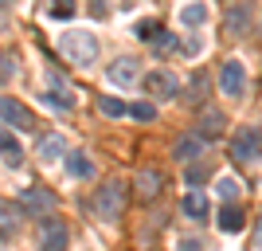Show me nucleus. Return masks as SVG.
<instances>
[{"label": "nucleus", "mask_w": 262, "mask_h": 251, "mask_svg": "<svg viewBox=\"0 0 262 251\" xmlns=\"http://www.w3.org/2000/svg\"><path fill=\"white\" fill-rule=\"evenodd\" d=\"M59 47H63V55L71 59V63H78V67L98 63V40H94L90 32H63Z\"/></svg>", "instance_id": "1"}, {"label": "nucleus", "mask_w": 262, "mask_h": 251, "mask_svg": "<svg viewBox=\"0 0 262 251\" xmlns=\"http://www.w3.org/2000/svg\"><path fill=\"white\" fill-rule=\"evenodd\" d=\"M94 212L102 220H121V212H125V185L121 181H106L98 188V197H94Z\"/></svg>", "instance_id": "2"}, {"label": "nucleus", "mask_w": 262, "mask_h": 251, "mask_svg": "<svg viewBox=\"0 0 262 251\" xmlns=\"http://www.w3.org/2000/svg\"><path fill=\"white\" fill-rule=\"evenodd\" d=\"M231 157L235 161H258L262 157V130L258 126H239L231 138Z\"/></svg>", "instance_id": "3"}, {"label": "nucleus", "mask_w": 262, "mask_h": 251, "mask_svg": "<svg viewBox=\"0 0 262 251\" xmlns=\"http://www.w3.org/2000/svg\"><path fill=\"white\" fill-rule=\"evenodd\" d=\"M55 192H47V188H39V185H28V188H20V208H24V216H43L47 220V212H55Z\"/></svg>", "instance_id": "4"}, {"label": "nucleus", "mask_w": 262, "mask_h": 251, "mask_svg": "<svg viewBox=\"0 0 262 251\" xmlns=\"http://www.w3.org/2000/svg\"><path fill=\"white\" fill-rule=\"evenodd\" d=\"M219 90L227 99H243L247 94V67L239 59H227V63L219 67Z\"/></svg>", "instance_id": "5"}, {"label": "nucleus", "mask_w": 262, "mask_h": 251, "mask_svg": "<svg viewBox=\"0 0 262 251\" xmlns=\"http://www.w3.org/2000/svg\"><path fill=\"white\" fill-rule=\"evenodd\" d=\"M141 87H145V94H153L157 102H168V99L180 94V79L168 75V71H149V75L141 79Z\"/></svg>", "instance_id": "6"}, {"label": "nucleus", "mask_w": 262, "mask_h": 251, "mask_svg": "<svg viewBox=\"0 0 262 251\" xmlns=\"http://www.w3.org/2000/svg\"><path fill=\"white\" fill-rule=\"evenodd\" d=\"M141 79V63L133 59V55H121V59H114V63L106 67V83L110 87H133Z\"/></svg>", "instance_id": "7"}, {"label": "nucleus", "mask_w": 262, "mask_h": 251, "mask_svg": "<svg viewBox=\"0 0 262 251\" xmlns=\"http://www.w3.org/2000/svg\"><path fill=\"white\" fill-rule=\"evenodd\" d=\"M71 247V228L63 220H43L39 228V251H67Z\"/></svg>", "instance_id": "8"}, {"label": "nucleus", "mask_w": 262, "mask_h": 251, "mask_svg": "<svg viewBox=\"0 0 262 251\" xmlns=\"http://www.w3.org/2000/svg\"><path fill=\"white\" fill-rule=\"evenodd\" d=\"M0 122H8L16 130H35V114L24 106V102L8 99V94H0Z\"/></svg>", "instance_id": "9"}, {"label": "nucleus", "mask_w": 262, "mask_h": 251, "mask_svg": "<svg viewBox=\"0 0 262 251\" xmlns=\"http://www.w3.org/2000/svg\"><path fill=\"white\" fill-rule=\"evenodd\" d=\"M208 153V138H200V133H180L172 142V157L176 161H196Z\"/></svg>", "instance_id": "10"}, {"label": "nucleus", "mask_w": 262, "mask_h": 251, "mask_svg": "<svg viewBox=\"0 0 262 251\" xmlns=\"http://www.w3.org/2000/svg\"><path fill=\"white\" fill-rule=\"evenodd\" d=\"M133 185H137V197L141 200H157L164 192V173L161 169H137V181H133Z\"/></svg>", "instance_id": "11"}, {"label": "nucleus", "mask_w": 262, "mask_h": 251, "mask_svg": "<svg viewBox=\"0 0 262 251\" xmlns=\"http://www.w3.org/2000/svg\"><path fill=\"white\" fill-rule=\"evenodd\" d=\"M227 130V118H223V114H219L215 106H204V114H200V138H208V142H215L219 133Z\"/></svg>", "instance_id": "12"}, {"label": "nucleus", "mask_w": 262, "mask_h": 251, "mask_svg": "<svg viewBox=\"0 0 262 251\" xmlns=\"http://www.w3.org/2000/svg\"><path fill=\"white\" fill-rule=\"evenodd\" d=\"M24 220V208L16 204V200H0V236H8V231L20 228Z\"/></svg>", "instance_id": "13"}, {"label": "nucleus", "mask_w": 262, "mask_h": 251, "mask_svg": "<svg viewBox=\"0 0 262 251\" xmlns=\"http://www.w3.org/2000/svg\"><path fill=\"white\" fill-rule=\"evenodd\" d=\"M247 28H251V4H247V0H239V4L227 12V32H231V35H243Z\"/></svg>", "instance_id": "14"}, {"label": "nucleus", "mask_w": 262, "mask_h": 251, "mask_svg": "<svg viewBox=\"0 0 262 251\" xmlns=\"http://www.w3.org/2000/svg\"><path fill=\"white\" fill-rule=\"evenodd\" d=\"M180 208H184V212H188L192 220H208V212H211V200L204 197L200 188H192V192L184 197V204H180Z\"/></svg>", "instance_id": "15"}, {"label": "nucleus", "mask_w": 262, "mask_h": 251, "mask_svg": "<svg viewBox=\"0 0 262 251\" xmlns=\"http://www.w3.org/2000/svg\"><path fill=\"white\" fill-rule=\"evenodd\" d=\"M180 24H184V28H204V24H208V4H204V0L184 4V8H180Z\"/></svg>", "instance_id": "16"}, {"label": "nucleus", "mask_w": 262, "mask_h": 251, "mask_svg": "<svg viewBox=\"0 0 262 251\" xmlns=\"http://www.w3.org/2000/svg\"><path fill=\"white\" fill-rule=\"evenodd\" d=\"M243 212H239V204H223L219 208V231H227V236H235V231H243Z\"/></svg>", "instance_id": "17"}, {"label": "nucleus", "mask_w": 262, "mask_h": 251, "mask_svg": "<svg viewBox=\"0 0 262 251\" xmlns=\"http://www.w3.org/2000/svg\"><path fill=\"white\" fill-rule=\"evenodd\" d=\"M67 173L75 177V181H86V177H94V165H90V157L86 153H67Z\"/></svg>", "instance_id": "18"}, {"label": "nucleus", "mask_w": 262, "mask_h": 251, "mask_svg": "<svg viewBox=\"0 0 262 251\" xmlns=\"http://www.w3.org/2000/svg\"><path fill=\"white\" fill-rule=\"evenodd\" d=\"M67 142L63 138H59V133H47L43 142H39V157H43V161H59V157H67Z\"/></svg>", "instance_id": "19"}, {"label": "nucleus", "mask_w": 262, "mask_h": 251, "mask_svg": "<svg viewBox=\"0 0 262 251\" xmlns=\"http://www.w3.org/2000/svg\"><path fill=\"white\" fill-rule=\"evenodd\" d=\"M0 153H4V161L16 169V165H24V149H20V142L12 138V130H4L0 133Z\"/></svg>", "instance_id": "20"}, {"label": "nucleus", "mask_w": 262, "mask_h": 251, "mask_svg": "<svg viewBox=\"0 0 262 251\" xmlns=\"http://www.w3.org/2000/svg\"><path fill=\"white\" fill-rule=\"evenodd\" d=\"M43 99L51 102V106H59V110H71V106H75V99L67 94V87H63V83H59L55 75H51V87H47V94H43Z\"/></svg>", "instance_id": "21"}, {"label": "nucleus", "mask_w": 262, "mask_h": 251, "mask_svg": "<svg viewBox=\"0 0 262 251\" xmlns=\"http://www.w3.org/2000/svg\"><path fill=\"white\" fill-rule=\"evenodd\" d=\"M98 114H106V118H121V114H129V106H125L118 94H102V99H98Z\"/></svg>", "instance_id": "22"}, {"label": "nucleus", "mask_w": 262, "mask_h": 251, "mask_svg": "<svg viewBox=\"0 0 262 251\" xmlns=\"http://www.w3.org/2000/svg\"><path fill=\"white\" fill-rule=\"evenodd\" d=\"M204 99H208V75H196V79H192V87H188V102H196V106H200Z\"/></svg>", "instance_id": "23"}, {"label": "nucleus", "mask_w": 262, "mask_h": 251, "mask_svg": "<svg viewBox=\"0 0 262 251\" xmlns=\"http://www.w3.org/2000/svg\"><path fill=\"white\" fill-rule=\"evenodd\" d=\"M16 63H20L16 51H0V83H8V79L16 75Z\"/></svg>", "instance_id": "24"}, {"label": "nucleus", "mask_w": 262, "mask_h": 251, "mask_svg": "<svg viewBox=\"0 0 262 251\" xmlns=\"http://www.w3.org/2000/svg\"><path fill=\"white\" fill-rule=\"evenodd\" d=\"M215 188H219V197H223V200L231 204V200L239 197V188H243V185L235 181V177H219V185H215Z\"/></svg>", "instance_id": "25"}, {"label": "nucleus", "mask_w": 262, "mask_h": 251, "mask_svg": "<svg viewBox=\"0 0 262 251\" xmlns=\"http://www.w3.org/2000/svg\"><path fill=\"white\" fill-rule=\"evenodd\" d=\"M47 16H51V20H71V16H75V0H55Z\"/></svg>", "instance_id": "26"}, {"label": "nucleus", "mask_w": 262, "mask_h": 251, "mask_svg": "<svg viewBox=\"0 0 262 251\" xmlns=\"http://www.w3.org/2000/svg\"><path fill=\"white\" fill-rule=\"evenodd\" d=\"M157 32H161V24H157V20H137V28H133L137 40H157Z\"/></svg>", "instance_id": "27"}, {"label": "nucleus", "mask_w": 262, "mask_h": 251, "mask_svg": "<svg viewBox=\"0 0 262 251\" xmlns=\"http://www.w3.org/2000/svg\"><path fill=\"white\" fill-rule=\"evenodd\" d=\"M129 114L137 122H153L157 118V106H153V102H137V106H129Z\"/></svg>", "instance_id": "28"}, {"label": "nucleus", "mask_w": 262, "mask_h": 251, "mask_svg": "<svg viewBox=\"0 0 262 251\" xmlns=\"http://www.w3.org/2000/svg\"><path fill=\"white\" fill-rule=\"evenodd\" d=\"M204 181H208V161H200V165L188 169V185H204Z\"/></svg>", "instance_id": "29"}, {"label": "nucleus", "mask_w": 262, "mask_h": 251, "mask_svg": "<svg viewBox=\"0 0 262 251\" xmlns=\"http://www.w3.org/2000/svg\"><path fill=\"white\" fill-rule=\"evenodd\" d=\"M251 247H254V251H262V216L254 220V240H251Z\"/></svg>", "instance_id": "30"}, {"label": "nucleus", "mask_w": 262, "mask_h": 251, "mask_svg": "<svg viewBox=\"0 0 262 251\" xmlns=\"http://www.w3.org/2000/svg\"><path fill=\"white\" fill-rule=\"evenodd\" d=\"M90 16H98V20H102V16H106V0H90Z\"/></svg>", "instance_id": "31"}, {"label": "nucleus", "mask_w": 262, "mask_h": 251, "mask_svg": "<svg viewBox=\"0 0 262 251\" xmlns=\"http://www.w3.org/2000/svg\"><path fill=\"white\" fill-rule=\"evenodd\" d=\"M180 251H204V243L200 240H180Z\"/></svg>", "instance_id": "32"}, {"label": "nucleus", "mask_w": 262, "mask_h": 251, "mask_svg": "<svg viewBox=\"0 0 262 251\" xmlns=\"http://www.w3.org/2000/svg\"><path fill=\"white\" fill-rule=\"evenodd\" d=\"M0 4H4V0H0Z\"/></svg>", "instance_id": "33"}]
</instances>
